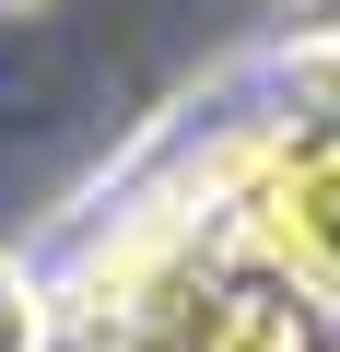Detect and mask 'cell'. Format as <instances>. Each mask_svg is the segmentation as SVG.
I'll list each match as a JSON object with an SVG mask.
<instances>
[{"label":"cell","instance_id":"obj_1","mask_svg":"<svg viewBox=\"0 0 340 352\" xmlns=\"http://www.w3.org/2000/svg\"><path fill=\"white\" fill-rule=\"evenodd\" d=\"M235 212H247V247H258V270H270L282 294L340 305V129L270 141Z\"/></svg>","mask_w":340,"mask_h":352},{"label":"cell","instance_id":"obj_2","mask_svg":"<svg viewBox=\"0 0 340 352\" xmlns=\"http://www.w3.org/2000/svg\"><path fill=\"white\" fill-rule=\"evenodd\" d=\"M200 352H317V305H305V294H282V282H247V294H223V305H212Z\"/></svg>","mask_w":340,"mask_h":352},{"label":"cell","instance_id":"obj_3","mask_svg":"<svg viewBox=\"0 0 340 352\" xmlns=\"http://www.w3.org/2000/svg\"><path fill=\"white\" fill-rule=\"evenodd\" d=\"M0 352H47V294L12 247H0Z\"/></svg>","mask_w":340,"mask_h":352},{"label":"cell","instance_id":"obj_4","mask_svg":"<svg viewBox=\"0 0 340 352\" xmlns=\"http://www.w3.org/2000/svg\"><path fill=\"white\" fill-rule=\"evenodd\" d=\"M282 12H293V24H328V12H340V0H282Z\"/></svg>","mask_w":340,"mask_h":352},{"label":"cell","instance_id":"obj_5","mask_svg":"<svg viewBox=\"0 0 340 352\" xmlns=\"http://www.w3.org/2000/svg\"><path fill=\"white\" fill-rule=\"evenodd\" d=\"M24 12H59V0H0V24H24Z\"/></svg>","mask_w":340,"mask_h":352}]
</instances>
